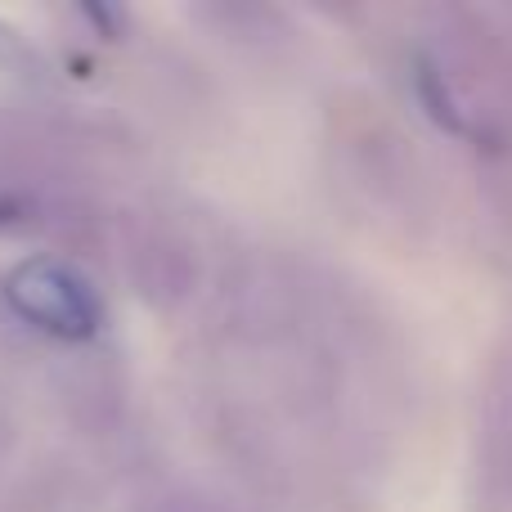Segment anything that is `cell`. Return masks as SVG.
<instances>
[{"label": "cell", "mask_w": 512, "mask_h": 512, "mask_svg": "<svg viewBox=\"0 0 512 512\" xmlns=\"http://www.w3.org/2000/svg\"><path fill=\"white\" fill-rule=\"evenodd\" d=\"M5 306L27 328L54 337V342H90L104 328V301L90 288V279L68 261L32 256L5 274Z\"/></svg>", "instance_id": "obj_1"}]
</instances>
